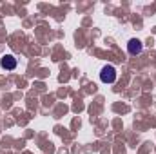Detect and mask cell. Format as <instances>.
I'll use <instances>...</instances> for the list:
<instances>
[{
  "instance_id": "cell-2",
  "label": "cell",
  "mask_w": 156,
  "mask_h": 154,
  "mask_svg": "<svg viewBox=\"0 0 156 154\" xmlns=\"http://www.w3.org/2000/svg\"><path fill=\"white\" fill-rule=\"evenodd\" d=\"M0 65H2L4 69H7V71H13V69L16 67V58H15L13 54H5V56H2V60H0Z\"/></svg>"
},
{
  "instance_id": "cell-3",
  "label": "cell",
  "mask_w": 156,
  "mask_h": 154,
  "mask_svg": "<svg viewBox=\"0 0 156 154\" xmlns=\"http://www.w3.org/2000/svg\"><path fill=\"white\" fill-rule=\"evenodd\" d=\"M142 49H144V45H142L140 40H136V38L129 40V44H127V51H129L131 54H140Z\"/></svg>"
},
{
  "instance_id": "cell-1",
  "label": "cell",
  "mask_w": 156,
  "mask_h": 154,
  "mask_svg": "<svg viewBox=\"0 0 156 154\" xmlns=\"http://www.w3.org/2000/svg\"><path fill=\"white\" fill-rule=\"evenodd\" d=\"M100 80H102L104 83H113V82L116 80V69H115L113 65H105V67L102 69V73H100Z\"/></svg>"
}]
</instances>
